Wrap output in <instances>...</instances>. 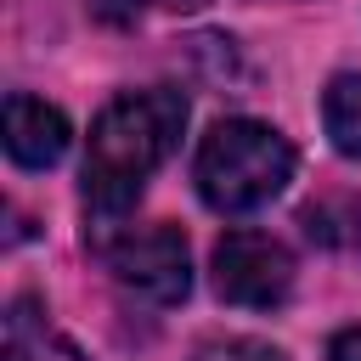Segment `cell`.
Instances as JSON below:
<instances>
[{"instance_id": "cell-11", "label": "cell", "mask_w": 361, "mask_h": 361, "mask_svg": "<svg viewBox=\"0 0 361 361\" xmlns=\"http://www.w3.org/2000/svg\"><path fill=\"white\" fill-rule=\"evenodd\" d=\"M164 11H197V6H209V0H158Z\"/></svg>"}, {"instance_id": "cell-1", "label": "cell", "mask_w": 361, "mask_h": 361, "mask_svg": "<svg viewBox=\"0 0 361 361\" xmlns=\"http://www.w3.org/2000/svg\"><path fill=\"white\" fill-rule=\"evenodd\" d=\"M180 130H186V96L175 85L113 96L96 113V124H90V147H85V209L96 220H118L141 197V186L152 180V169L175 152Z\"/></svg>"}, {"instance_id": "cell-9", "label": "cell", "mask_w": 361, "mask_h": 361, "mask_svg": "<svg viewBox=\"0 0 361 361\" xmlns=\"http://www.w3.org/2000/svg\"><path fill=\"white\" fill-rule=\"evenodd\" d=\"M327 361H361V327H344L327 350Z\"/></svg>"}, {"instance_id": "cell-8", "label": "cell", "mask_w": 361, "mask_h": 361, "mask_svg": "<svg viewBox=\"0 0 361 361\" xmlns=\"http://www.w3.org/2000/svg\"><path fill=\"white\" fill-rule=\"evenodd\" d=\"M192 361H288V355L276 344H265V338H214Z\"/></svg>"}, {"instance_id": "cell-3", "label": "cell", "mask_w": 361, "mask_h": 361, "mask_svg": "<svg viewBox=\"0 0 361 361\" xmlns=\"http://www.w3.org/2000/svg\"><path fill=\"white\" fill-rule=\"evenodd\" d=\"M96 254L107 259L118 288H130L147 305H175L192 288L186 237L175 226H135V231H113V237L96 231Z\"/></svg>"}, {"instance_id": "cell-5", "label": "cell", "mask_w": 361, "mask_h": 361, "mask_svg": "<svg viewBox=\"0 0 361 361\" xmlns=\"http://www.w3.org/2000/svg\"><path fill=\"white\" fill-rule=\"evenodd\" d=\"M68 141H73V130L56 107H45L39 96H23V90L6 96V152H11V164L51 169L68 152Z\"/></svg>"}, {"instance_id": "cell-10", "label": "cell", "mask_w": 361, "mask_h": 361, "mask_svg": "<svg viewBox=\"0 0 361 361\" xmlns=\"http://www.w3.org/2000/svg\"><path fill=\"white\" fill-rule=\"evenodd\" d=\"M96 11H102L107 23H130V17H135V6H124V0H96Z\"/></svg>"}, {"instance_id": "cell-6", "label": "cell", "mask_w": 361, "mask_h": 361, "mask_svg": "<svg viewBox=\"0 0 361 361\" xmlns=\"http://www.w3.org/2000/svg\"><path fill=\"white\" fill-rule=\"evenodd\" d=\"M0 361H85L62 333L45 327V316L34 310V299H17L6 316V355Z\"/></svg>"}, {"instance_id": "cell-7", "label": "cell", "mask_w": 361, "mask_h": 361, "mask_svg": "<svg viewBox=\"0 0 361 361\" xmlns=\"http://www.w3.org/2000/svg\"><path fill=\"white\" fill-rule=\"evenodd\" d=\"M322 124L344 158H361V73H338L322 90Z\"/></svg>"}, {"instance_id": "cell-4", "label": "cell", "mask_w": 361, "mask_h": 361, "mask_svg": "<svg viewBox=\"0 0 361 361\" xmlns=\"http://www.w3.org/2000/svg\"><path fill=\"white\" fill-rule=\"evenodd\" d=\"M293 288V254L265 237V231H226L214 243V293L226 305H248V310H271L282 305Z\"/></svg>"}, {"instance_id": "cell-2", "label": "cell", "mask_w": 361, "mask_h": 361, "mask_svg": "<svg viewBox=\"0 0 361 361\" xmlns=\"http://www.w3.org/2000/svg\"><path fill=\"white\" fill-rule=\"evenodd\" d=\"M293 164L299 158L282 130H271L259 118H220L197 141L192 180L214 214H248V209H265L271 197L288 192Z\"/></svg>"}]
</instances>
